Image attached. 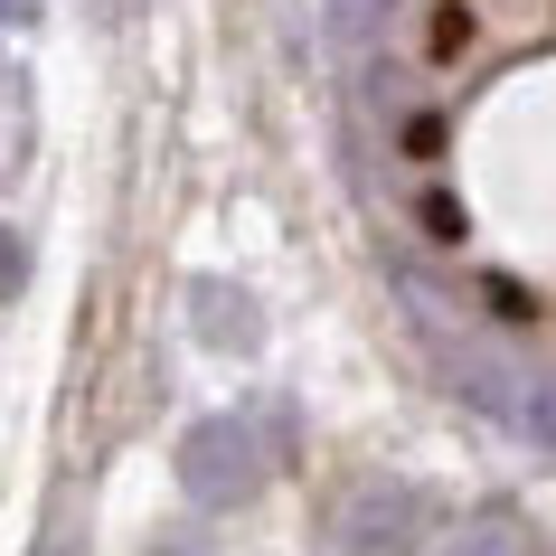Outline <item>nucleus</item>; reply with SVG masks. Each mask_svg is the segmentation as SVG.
Returning <instances> with one entry per match:
<instances>
[{
    "mask_svg": "<svg viewBox=\"0 0 556 556\" xmlns=\"http://www.w3.org/2000/svg\"><path fill=\"white\" fill-rule=\"evenodd\" d=\"M425 48H434V58H463V48H471V20H463V10H434V38H425Z\"/></svg>",
    "mask_w": 556,
    "mask_h": 556,
    "instance_id": "1",
    "label": "nucleus"
}]
</instances>
